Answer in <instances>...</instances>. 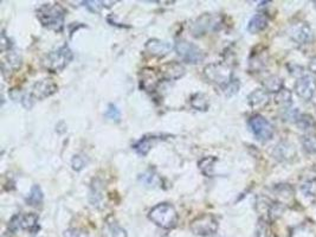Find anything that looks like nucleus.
<instances>
[{"label": "nucleus", "instance_id": "nucleus-1", "mask_svg": "<svg viewBox=\"0 0 316 237\" xmlns=\"http://www.w3.org/2000/svg\"><path fill=\"white\" fill-rule=\"evenodd\" d=\"M37 18L44 28L60 32L64 26L65 11L58 4H44L38 7Z\"/></svg>", "mask_w": 316, "mask_h": 237}, {"label": "nucleus", "instance_id": "nucleus-2", "mask_svg": "<svg viewBox=\"0 0 316 237\" xmlns=\"http://www.w3.org/2000/svg\"><path fill=\"white\" fill-rule=\"evenodd\" d=\"M149 220L163 229H173L178 223V212L174 206L161 203L154 206L148 213Z\"/></svg>", "mask_w": 316, "mask_h": 237}, {"label": "nucleus", "instance_id": "nucleus-3", "mask_svg": "<svg viewBox=\"0 0 316 237\" xmlns=\"http://www.w3.org/2000/svg\"><path fill=\"white\" fill-rule=\"evenodd\" d=\"M72 58H74V53L68 45H64L57 50L49 52L42 61V66L50 72H60L67 68Z\"/></svg>", "mask_w": 316, "mask_h": 237}, {"label": "nucleus", "instance_id": "nucleus-4", "mask_svg": "<svg viewBox=\"0 0 316 237\" xmlns=\"http://www.w3.org/2000/svg\"><path fill=\"white\" fill-rule=\"evenodd\" d=\"M204 75L210 82L214 83L223 89L232 82V70L224 63H211L204 69Z\"/></svg>", "mask_w": 316, "mask_h": 237}, {"label": "nucleus", "instance_id": "nucleus-5", "mask_svg": "<svg viewBox=\"0 0 316 237\" xmlns=\"http://www.w3.org/2000/svg\"><path fill=\"white\" fill-rule=\"evenodd\" d=\"M218 221L215 220L214 216L210 215V213H205V215L196 217L194 221H192L190 225L191 231L194 235L199 236L214 235L218 230Z\"/></svg>", "mask_w": 316, "mask_h": 237}, {"label": "nucleus", "instance_id": "nucleus-6", "mask_svg": "<svg viewBox=\"0 0 316 237\" xmlns=\"http://www.w3.org/2000/svg\"><path fill=\"white\" fill-rule=\"evenodd\" d=\"M175 51L184 62L196 64L204 60V52L195 44L187 41H178L175 43Z\"/></svg>", "mask_w": 316, "mask_h": 237}, {"label": "nucleus", "instance_id": "nucleus-7", "mask_svg": "<svg viewBox=\"0 0 316 237\" xmlns=\"http://www.w3.org/2000/svg\"><path fill=\"white\" fill-rule=\"evenodd\" d=\"M249 128L260 141L270 140L273 135V127L267 118L261 115H253L249 118Z\"/></svg>", "mask_w": 316, "mask_h": 237}, {"label": "nucleus", "instance_id": "nucleus-8", "mask_svg": "<svg viewBox=\"0 0 316 237\" xmlns=\"http://www.w3.org/2000/svg\"><path fill=\"white\" fill-rule=\"evenodd\" d=\"M221 26V19L213 14H204L200 18L195 21V23L192 25L191 31L193 33L194 37L204 36L207 32L217 31Z\"/></svg>", "mask_w": 316, "mask_h": 237}, {"label": "nucleus", "instance_id": "nucleus-9", "mask_svg": "<svg viewBox=\"0 0 316 237\" xmlns=\"http://www.w3.org/2000/svg\"><path fill=\"white\" fill-rule=\"evenodd\" d=\"M316 90V80L310 75H304L295 83V91L304 101L313 98Z\"/></svg>", "mask_w": 316, "mask_h": 237}, {"label": "nucleus", "instance_id": "nucleus-10", "mask_svg": "<svg viewBox=\"0 0 316 237\" xmlns=\"http://www.w3.org/2000/svg\"><path fill=\"white\" fill-rule=\"evenodd\" d=\"M58 90V87L51 80L44 78L36 82L31 90V96L36 100H44V98L51 96Z\"/></svg>", "mask_w": 316, "mask_h": 237}, {"label": "nucleus", "instance_id": "nucleus-11", "mask_svg": "<svg viewBox=\"0 0 316 237\" xmlns=\"http://www.w3.org/2000/svg\"><path fill=\"white\" fill-rule=\"evenodd\" d=\"M185 75V68L179 62H169L160 68L161 78L166 81H175Z\"/></svg>", "mask_w": 316, "mask_h": 237}, {"label": "nucleus", "instance_id": "nucleus-12", "mask_svg": "<svg viewBox=\"0 0 316 237\" xmlns=\"http://www.w3.org/2000/svg\"><path fill=\"white\" fill-rule=\"evenodd\" d=\"M172 45L165 41H160L154 38V40H149L146 43V50L148 51L149 55L155 57H165L167 56L172 50Z\"/></svg>", "mask_w": 316, "mask_h": 237}, {"label": "nucleus", "instance_id": "nucleus-13", "mask_svg": "<svg viewBox=\"0 0 316 237\" xmlns=\"http://www.w3.org/2000/svg\"><path fill=\"white\" fill-rule=\"evenodd\" d=\"M290 36L295 43L300 45L307 44L311 38V30L306 23H298L291 28Z\"/></svg>", "mask_w": 316, "mask_h": 237}, {"label": "nucleus", "instance_id": "nucleus-14", "mask_svg": "<svg viewBox=\"0 0 316 237\" xmlns=\"http://www.w3.org/2000/svg\"><path fill=\"white\" fill-rule=\"evenodd\" d=\"M40 217L34 213H26V215H19V229L26 230L31 234H36L40 230Z\"/></svg>", "mask_w": 316, "mask_h": 237}, {"label": "nucleus", "instance_id": "nucleus-15", "mask_svg": "<svg viewBox=\"0 0 316 237\" xmlns=\"http://www.w3.org/2000/svg\"><path fill=\"white\" fill-rule=\"evenodd\" d=\"M157 83H159V78L155 75L154 70L151 69H144L141 72V81L140 87L146 91H153L155 89Z\"/></svg>", "mask_w": 316, "mask_h": 237}, {"label": "nucleus", "instance_id": "nucleus-16", "mask_svg": "<svg viewBox=\"0 0 316 237\" xmlns=\"http://www.w3.org/2000/svg\"><path fill=\"white\" fill-rule=\"evenodd\" d=\"M161 139L160 136H144L142 139H140L137 141V143H135L133 145V148L134 151H135L137 154H140L142 156L147 155L148 152L151 151V148L153 147L154 143H156V141H159Z\"/></svg>", "mask_w": 316, "mask_h": 237}, {"label": "nucleus", "instance_id": "nucleus-17", "mask_svg": "<svg viewBox=\"0 0 316 237\" xmlns=\"http://www.w3.org/2000/svg\"><path fill=\"white\" fill-rule=\"evenodd\" d=\"M269 24V19L264 13H257L250 19L248 24V31L250 33H258L267 28Z\"/></svg>", "mask_w": 316, "mask_h": 237}, {"label": "nucleus", "instance_id": "nucleus-18", "mask_svg": "<svg viewBox=\"0 0 316 237\" xmlns=\"http://www.w3.org/2000/svg\"><path fill=\"white\" fill-rule=\"evenodd\" d=\"M248 102L253 108H261L269 102V95L264 89H256L248 96Z\"/></svg>", "mask_w": 316, "mask_h": 237}, {"label": "nucleus", "instance_id": "nucleus-19", "mask_svg": "<svg viewBox=\"0 0 316 237\" xmlns=\"http://www.w3.org/2000/svg\"><path fill=\"white\" fill-rule=\"evenodd\" d=\"M283 80L276 75L269 76L268 78H265L263 81L264 90L267 91V93H280V91L283 89Z\"/></svg>", "mask_w": 316, "mask_h": 237}, {"label": "nucleus", "instance_id": "nucleus-20", "mask_svg": "<svg viewBox=\"0 0 316 237\" xmlns=\"http://www.w3.org/2000/svg\"><path fill=\"white\" fill-rule=\"evenodd\" d=\"M22 66V58L18 53L10 52L9 56L3 61V70L4 72H11L17 70Z\"/></svg>", "mask_w": 316, "mask_h": 237}, {"label": "nucleus", "instance_id": "nucleus-21", "mask_svg": "<svg viewBox=\"0 0 316 237\" xmlns=\"http://www.w3.org/2000/svg\"><path fill=\"white\" fill-rule=\"evenodd\" d=\"M276 198L280 201V204L288 203L289 201H292L294 197V190L291 189L290 185L288 184H280L275 187Z\"/></svg>", "mask_w": 316, "mask_h": 237}, {"label": "nucleus", "instance_id": "nucleus-22", "mask_svg": "<svg viewBox=\"0 0 316 237\" xmlns=\"http://www.w3.org/2000/svg\"><path fill=\"white\" fill-rule=\"evenodd\" d=\"M217 162V159L214 156H205L199 162V169L202 171V173L206 177H213L214 174V163Z\"/></svg>", "mask_w": 316, "mask_h": 237}, {"label": "nucleus", "instance_id": "nucleus-23", "mask_svg": "<svg viewBox=\"0 0 316 237\" xmlns=\"http://www.w3.org/2000/svg\"><path fill=\"white\" fill-rule=\"evenodd\" d=\"M296 125L302 131H311V129L315 128L316 122L313 118V116L308 115V114H301L296 117Z\"/></svg>", "mask_w": 316, "mask_h": 237}, {"label": "nucleus", "instance_id": "nucleus-24", "mask_svg": "<svg viewBox=\"0 0 316 237\" xmlns=\"http://www.w3.org/2000/svg\"><path fill=\"white\" fill-rule=\"evenodd\" d=\"M43 191H42L41 186L33 185L31 187V191L29 193V196L26 197V203L30 205H40L43 202Z\"/></svg>", "mask_w": 316, "mask_h": 237}, {"label": "nucleus", "instance_id": "nucleus-25", "mask_svg": "<svg viewBox=\"0 0 316 237\" xmlns=\"http://www.w3.org/2000/svg\"><path fill=\"white\" fill-rule=\"evenodd\" d=\"M257 237H277L275 232H273L271 225L269 222L264 219H261L257 224Z\"/></svg>", "mask_w": 316, "mask_h": 237}, {"label": "nucleus", "instance_id": "nucleus-26", "mask_svg": "<svg viewBox=\"0 0 316 237\" xmlns=\"http://www.w3.org/2000/svg\"><path fill=\"white\" fill-rule=\"evenodd\" d=\"M275 155H276V158H279V159L292 158V156H295V150L291 145L283 143V144L279 145V146H276Z\"/></svg>", "mask_w": 316, "mask_h": 237}, {"label": "nucleus", "instance_id": "nucleus-27", "mask_svg": "<svg viewBox=\"0 0 316 237\" xmlns=\"http://www.w3.org/2000/svg\"><path fill=\"white\" fill-rule=\"evenodd\" d=\"M275 101L279 106L283 107V108H289L292 102V96H291V91L288 90V89H283L280 91V93L276 94V97H275Z\"/></svg>", "mask_w": 316, "mask_h": 237}, {"label": "nucleus", "instance_id": "nucleus-28", "mask_svg": "<svg viewBox=\"0 0 316 237\" xmlns=\"http://www.w3.org/2000/svg\"><path fill=\"white\" fill-rule=\"evenodd\" d=\"M191 106L196 110H206L209 108L210 103L207 101V97L202 93L194 94L191 97Z\"/></svg>", "mask_w": 316, "mask_h": 237}, {"label": "nucleus", "instance_id": "nucleus-29", "mask_svg": "<svg viewBox=\"0 0 316 237\" xmlns=\"http://www.w3.org/2000/svg\"><path fill=\"white\" fill-rule=\"evenodd\" d=\"M301 143L304 150L310 154H316V135L315 134H306L301 137Z\"/></svg>", "mask_w": 316, "mask_h": 237}, {"label": "nucleus", "instance_id": "nucleus-30", "mask_svg": "<svg viewBox=\"0 0 316 237\" xmlns=\"http://www.w3.org/2000/svg\"><path fill=\"white\" fill-rule=\"evenodd\" d=\"M140 181L144 183V184H146V185L152 186V185L159 184L160 178H159V175L155 174V173H153L152 171H148V172H146V173L140 175Z\"/></svg>", "mask_w": 316, "mask_h": 237}, {"label": "nucleus", "instance_id": "nucleus-31", "mask_svg": "<svg viewBox=\"0 0 316 237\" xmlns=\"http://www.w3.org/2000/svg\"><path fill=\"white\" fill-rule=\"evenodd\" d=\"M302 192L304 196L307 197H316V181L307 182L306 184H303L301 187Z\"/></svg>", "mask_w": 316, "mask_h": 237}, {"label": "nucleus", "instance_id": "nucleus-32", "mask_svg": "<svg viewBox=\"0 0 316 237\" xmlns=\"http://www.w3.org/2000/svg\"><path fill=\"white\" fill-rule=\"evenodd\" d=\"M105 115H106V117L110 118V120H113V121H120L121 113H120V110L117 109L116 106L109 105V106H108V109H107Z\"/></svg>", "mask_w": 316, "mask_h": 237}, {"label": "nucleus", "instance_id": "nucleus-33", "mask_svg": "<svg viewBox=\"0 0 316 237\" xmlns=\"http://www.w3.org/2000/svg\"><path fill=\"white\" fill-rule=\"evenodd\" d=\"M83 4H84V6H87L88 9L91 11V12L98 13L100 11L103 9V7L108 6V5H106V4H109V3H107V2H84Z\"/></svg>", "mask_w": 316, "mask_h": 237}, {"label": "nucleus", "instance_id": "nucleus-34", "mask_svg": "<svg viewBox=\"0 0 316 237\" xmlns=\"http://www.w3.org/2000/svg\"><path fill=\"white\" fill-rule=\"evenodd\" d=\"M224 89L226 91V95L231 96V95L236 94L238 89H240V83H238V81H236V80H232V82H231L226 88H224Z\"/></svg>", "mask_w": 316, "mask_h": 237}, {"label": "nucleus", "instance_id": "nucleus-35", "mask_svg": "<svg viewBox=\"0 0 316 237\" xmlns=\"http://www.w3.org/2000/svg\"><path fill=\"white\" fill-rule=\"evenodd\" d=\"M84 164H86V162H84V159L82 158V156L75 155L74 159H72V169L76 171L82 170L84 167Z\"/></svg>", "mask_w": 316, "mask_h": 237}, {"label": "nucleus", "instance_id": "nucleus-36", "mask_svg": "<svg viewBox=\"0 0 316 237\" xmlns=\"http://www.w3.org/2000/svg\"><path fill=\"white\" fill-rule=\"evenodd\" d=\"M64 237H87V234L80 229H69L64 232Z\"/></svg>", "mask_w": 316, "mask_h": 237}, {"label": "nucleus", "instance_id": "nucleus-37", "mask_svg": "<svg viewBox=\"0 0 316 237\" xmlns=\"http://www.w3.org/2000/svg\"><path fill=\"white\" fill-rule=\"evenodd\" d=\"M7 41L10 42V40H7L6 34L3 32V33H2V51H6L7 49H10V48H11V43H6Z\"/></svg>", "mask_w": 316, "mask_h": 237}, {"label": "nucleus", "instance_id": "nucleus-38", "mask_svg": "<svg viewBox=\"0 0 316 237\" xmlns=\"http://www.w3.org/2000/svg\"><path fill=\"white\" fill-rule=\"evenodd\" d=\"M309 70L311 72H314V74H316V56L313 57V58L310 60V62H309Z\"/></svg>", "mask_w": 316, "mask_h": 237}]
</instances>
